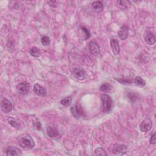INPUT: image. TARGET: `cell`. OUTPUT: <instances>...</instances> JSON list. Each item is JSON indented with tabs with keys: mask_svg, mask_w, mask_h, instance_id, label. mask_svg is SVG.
I'll list each match as a JSON object with an SVG mask.
<instances>
[{
	"mask_svg": "<svg viewBox=\"0 0 156 156\" xmlns=\"http://www.w3.org/2000/svg\"><path fill=\"white\" fill-rule=\"evenodd\" d=\"M18 143L20 146L25 149H32L35 146V142L29 135L21 136L18 140Z\"/></svg>",
	"mask_w": 156,
	"mask_h": 156,
	"instance_id": "6da1fadb",
	"label": "cell"
},
{
	"mask_svg": "<svg viewBox=\"0 0 156 156\" xmlns=\"http://www.w3.org/2000/svg\"><path fill=\"white\" fill-rule=\"evenodd\" d=\"M101 101V110L103 112H109L112 106V98L106 94H102L100 97Z\"/></svg>",
	"mask_w": 156,
	"mask_h": 156,
	"instance_id": "7a4b0ae2",
	"label": "cell"
},
{
	"mask_svg": "<svg viewBox=\"0 0 156 156\" xmlns=\"http://www.w3.org/2000/svg\"><path fill=\"white\" fill-rule=\"evenodd\" d=\"M5 155H22V152L21 149L15 146H8L4 149Z\"/></svg>",
	"mask_w": 156,
	"mask_h": 156,
	"instance_id": "3957f363",
	"label": "cell"
},
{
	"mask_svg": "<svg viewBox=\"0 0 156 156\" xmlns=\"http://www.w3.org/2000/svg\"><path fill=\"white\" fill-rule=\"evenodd\" d=\"M73 73L75 78L80 81L84 80L86 77V71L82 68H74Z\"/></svg>",
	"mask_w": 156,
	"mask_h": 156,
	"instance_id": "277c9868",
	"label": "cell"
},
{
	"mask_svg": "<svg viewBox=\"0 0 156 156\" xmlns=\"http://www.w3.org/2000/svg\"><path fill=\"white\" fill-rule=\"evenodd\" d=\"M29 89H30V85L26 81L22 82L19 84L17 86V91L21 95H26L29 92Z\"/></svg>",
	"mask_w": 156,
	"mask_h": 156,
	"instance_id": "5b68a950",
	"label": "cell"
},
{
	"mask_svg": "<svg viewBox=\"0 0 156 156\" xmlns=\"http://www.w3.org/2000/svg\"><path fill=\"white\" fill-rule=\"evenodd\" d=\"M1 109L6 114H8L12 110V104L8 99L4 98L1 102Z\"/></svg>",
	"mask_w": 156,
	"mask_h": 156,
	"instance_id": "8992f818",
	"label": "cell"
},
{
	"mask_svg": "<svg viewBox=\"0 0 156 156\" xmlns=\"http://www.w3.org/2000/svg\"><path fill=\"white\" fill-rule=\"evenodd\" d=\"M152 126V122L151 119L146 118L140 124V130L143 132H146L150 131Z\"/></svg>",
	"mask_w": 156,
	"mask_h": 156,
	"instance_id": "52a82bcc",
	"label": "cell"
},
{
	"mask_svg": "<svg viewBox=\"0 0 156 156\" xmlns=\"http://www.w3.org/2000/svg\"><path fill=\"white\" fill-rule=\"evenodd\" d=\"M127 150V146L124 144H116L114 147V153L117 155H124Z\"/></svg>",
	"mask_w": 156,
	"mask_h": 156,
	"instance_id": "ba28073f",
	"label": "cell"
},
{
	"mask_svg": "<svg viewBox=\"0 0 156 156\" xmlns=\"http://www.w3.org/2000/svg\"><path fill=\"white\" fill-rule=\"evenodd\" d=\"M89 49L92 55L95 56H98L100 55V47L96 42L91 41L89 45Z\"/></svg>",
	"mask_w": 156,
	"mask_h": 156,
	"instance_id": "9c48e42d",
	"label": "cell"
},
{
	"mask_svg": "<svg viewBox=\"0 0 156 156\" xmlns=\"http://www.w3.org/2000/svg\"><path fill=\"white\" fill-rule=\"evenodd\" d=\"M129 28L127 25H123L118 32V35L120 39H121L122 40H126L129 36Z\"/></svg>",
	"mask_w": 156,
	"mask_h": 156,
	"instance_id": "30bf717a",
	"label": "cell"
},
{
	"mask_svg": "<svg viewBox=\"0 0 156 156\" xmlns=\"http://www.w3.org/2000/svg\"><path fill=\"white\" fill-rule=\"evenodd\" d=\"M46 133L49 137L53 138L59 136V132L56 127L52 125H49L46 127Z\"/></svg>",
	"mask_w": 156,
	"mask_h": 156,
	"instance_id": "8fae6325",
	"label": "cell"
},
{
	"mask_svg": "<svg viewBox=\"0 0 156 156\" xmlns=\"http://www.w3.org/2000/svg\"><path fill=\"white\" fill-rule=\"evenodd\" d=\"M34 92L39 97H45L46 95V89L38 84L34 86Z\"/></svg>",
	"mask_w": 156,
	"mask_h": 156,
	"instance_id": "7c38bea8",
	"label": "cell"
},
{
	"mask_svg": "<svg viewBox=\"0 0 156 156\" xmlns=\"http://www.w3.org/2000/svg\"><path fill=\"white\" fill-rule=\"evenodd\" d=\"M110 46L115 55H118L120 51V48L118 41L115 39H112L110 40Z\"/></svg>",
	"mask_w": 156,
	"mask_h": 156,
	"instance_id": "4fadbf2b",
	"label": "cell"
},
{
	"mask_svg": "<svg viewBox=\"0 0 156 156\" xmlns=\"http://www.w3.org/2000/svg\"><path fill=\"white\" fill-rule=\"evenodd\" d=\"M144 38L146 42L150 45H153L155 43V37L154 34L150 31H147L145 33Z\"/></svg>",
	"mask_w": 156,
	"mask_h": 156,
	"instance_id": "5bb4252c",
	"label": "cell"
},
{
	"mask_svg": "<svg viewBox=\"0 0 156 156\" xmlns=\"http://www.w3.org/2000/svg\"><path fill=\"white\" fill-rule=\"evenodd\" d=\"M93 11L97 13H100L104 10V5L101 2H95L92 4Z\"/></svg>",
	"mask_w": 156,
	"mask_h": 156,
	"instance_id": "9a60e30c",
	"label": "cell"
},
{
	"mask_svg": "<svg viewBox=\"0 0 156 156\" xmlns=\"http://www.w3.org/2000/svg\"><path fill=\"white\" fill-rule=\"evenodd\" d=\"M29 54L34 57H39L41 56V51L39 48L33 46L30 49Z\"/></svg>",
	"mask_w": 156,
	"mask_h": 156,
	"instance_id": "2e32d148",
	"label": "cell"
},
{
	"mask_svg": "<svg viewBox=\"0 0 156 156\" xmlns=\"http://www.w3.org/2000/svg\"><path fill=\"white\" fill-rule=\"evenodd\" d=\"M112 89V86H111V84H110L109 83H104L100 86V90L102 92L109 93L111 91Z\"/></svg>",
	"mask_w": 156,
	"mask_h": 156,
	"instance_id": "e0dca14e",
	"label": "cell"
},
{
	"mask_svg": "<svg viewBox=\"0 0 156 156\" xmlns=\"http://www.w3.org/2000/svg\"><path fill=\"white\" fill-rule=\"evenodd\" d=\"M70 112L71 113V114L77 119L80 118V115H81V112L80 110L78 109V107L77 106V105H76L75 106H73L70 108Z\"/></svg>",
	"mask_w": 156,
	"mask_h": 156,
	"instance_id": "ac0fdd59",
	"label": "cell"
},
{
	"mask_svg": "<svg viewBox=\"0 0 156 156\" xmlns=\"http://www.w3.org/2000/svg\"><path fill=\"white\" fill-rule=\"evenodd\" d=\"M8 121L11 126H12L13 127L16 128V129H19L20 123L18 122V121L16 119H15L12 117H9L8 118Z\"/></svg>",
	"mask_w": 156,
	"mask_h": 156,
	"instance_id": "d6986e66",
	"label": "cell"
},
{
	"mask_svg": "<svg viewBox=\"0 0 156 156\" xmlns=\"http://www.w3.org/2000/svg\"><path fill=\"white\" fill-rule=\"evenodd\" d=\"M115 80H117L121 84L128 85V84H131L132 83V80L127 79V78H115Z\"/></svg>",
	"mask_w": 156,
	"mask_h": 156,
	"instance_id": "ffe728a7",
	"label": "cell"
},
{
	"mask_svg": "<svg viewBox=\"0 0 156 156\" xmlns=\"http://www.w3.org/2000/svg\"><path fill=\"white\" fill-rule=\"evenodd\" d=\"M135 83L136 85L140 87H143L146 85L145 81L140 76H137L135 78Z\"/></svg>",
	"mask_w": 156,
	"mask_h": 156,
	"instance_id": "44dd1931",
	"label": "cell"
},
{
	"mask_svg": "<svg viewBox=\"0 0 156 156\" xmlns=\"http://www.w3.org/2000/svg\"><path fill=\"white\" fill-rule=\"evenodd\" d=\"M95 154L96 155H101V156H106L107 155V153L106 152L105 150L101 148V147H98L95 149Z\"/></svg>",
	"mask_w": 156,
	"mask_h": 156,
	"instance_id": "7402d4cb",
	"label": "cell"
},
{
	"mask_svg": "<svg viewBox=\"0 0 156 156\" xmlns=\"http://www.w3.org/2000/svg\"><path fill=\"white\" fill-rule=\"evenodd\" d=\"M72 100L70 97H66L62 99L60 101V104L63 106H68L71 104Z\"/></svg>",
	"mask_w": 156,
	"mask_h": 156,
	"instance_id": "603a6c76",
	"label": "cell"
},
{
	"mask_svg": "<svg viewBox=\"0 0 156 156\" xmlns=\"http://www.w3.org/2000/svg\"><path fill=\"white\" fill-rule=\"evenodd\" d=\"M81 28L82 31L84 34V40L89 39L90 37V31H89V29L87 28H86L85 26H81Z\"/></svg>",
	"mask_w": 156,
	"mask_h": 156,
	"instance_id": "cb8c5ba5",
	"label": "cell"
},
{
	"mask_svg": "<svg viewBox=\"0 0 156 156\" xmlns=\"http://www.w3.org/2000/svg\"><path fill=\"white\" fill-rule=\"evenodd\" d=\"M127 3L128 2H124V1H117V5L118 6L123 9V10H125L127 9Z\"/></svg>",
	"mask_w": 156,
	"mask_h": 156,
	"instance_id": "d4e9b609",
	"label": "cell"
},
{
	"mask_svg": "<svg viewBox=\"0 0 156 156\" xmlns=\"http://www.w3.org/2000/svg\"><path fill=\"white\" fill-rule=\"evenodd\" d=\"M41 42L43 46H48L50 44V39L48 36H43L41 39Z\"/></svg>",
	"mask_w": 156,
	"mask_h": 156,
	"instance_id": "484cf974",
	"label": "cell"
},
{
	"mask_svg": "<svg viewBox=\"0 0 156 156\" xmlns=\"http://www.w3.org/2000/svg\"><path fill=\"white\" fill-rule=\"evenodd\" d=\"M155 133H154L152 135L151 137L149 140V143L151 144H155L156 143V139H155Z\"/></svg>",
	"mask_w": 156,
	"mask_h": 156,
	"instance_id": "4316f807",
	"label": "cell"
},
{
	"mask_svg": "<svg viewBox=\"0 0 156 156\" xmlns=\"http://www.w3.org/2000/svg\"><path fill=\"white\" fill-rule=\"evenodd\" d=\"M35 126H36V127L39 130V131H41L42 129V124L40 123V121H37L36 123H35Z\"/></svg>",
	"mask_w": 156,
	"mask_h": 156,
	"instance_id": "83f0119b",
	"label": "cell"
},
{
	"mask_svg": "<svg viewBox=\"0 0 156 156\" xmlns=\"http://www.w3.org/2000/svg\"><path fill=\"white\" fill-rule=\"evenodd\" d=\"M48 3L49 4V5L50 6H51L53 8H56L57 6L56 1H49V2H48Z\"/></svg>",
	"mask_w": 156,
	"mask_h": 156,
	"instance_id": "f1b7e54d",
	"label": "cell"
}]
</instances>
